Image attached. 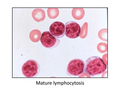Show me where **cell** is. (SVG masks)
Masks as SVG:
<instances>
[{
	"instance_id": "6da1fadb",
	"label": "cell",
	"mask_w": 120,
	"mask_h": 90,
	"mask_svg": "<svg viewBox=\"0 0 120 90\" xmlns=\"http://www.w3.org/2000/svg\"><path fill=\"white\" fill-rule=\"evenodd\" d=\"M107 66L103 59L98 56L90 57L84 64V71L91 76L99 75L105 72Z\"/></svg>"
},
{
	"instance_id": "7a4b0ae2",
	"label": "cell",
	"mask_w": 120,
	"mask_h": 90,
	"mask_svg": "<svg viewBox=\"0 0 120 90\" xmlns=\"http://www.w3.org/2000/svg\"><path fill=\"white\" fill-rule=\"evenodd\" d=\"M40 66L36 61L33 59L28 60L22 67L23 74L27 78H34L37 76L40 71Z\"/></svg>"
},
{
	"instance_id": "3957f363",
	"label": "cell",
	"mask_w": 120,
	"mask_h": 90,
	"mask_svg": "<svg viewBox=\"0 0 120 90\" xmlns=\"http://www.w3.org/2000/svg\"><path fill=\"white\" fill-rule=\"evenodd\" d=\"M84 62L81 59L72 60L67 67V74L71 76H78L82 74L84 71Z\"/></svg>"
},
{
	"instance_id": "277c9868",
	"label": "cell",
	"mask_w": 120,
	"mask_h": 90,
	"mask_svg": "<svg viewBox=\"0 0 120 90\" xmlns=\"http://www.w3.org/2000/svg\"><path fill=\"white\" fill-rule=\"evenodd\" d=\"M40 41L43 46L47 49H52L59 46L60 41L49 31L43 32Z\"/></svg>"
},
{
	"instance_id": "5b68a950",
	"label": "cell",
	"mask_w": 120,
	"mask_h": 90,
	"mask_svg": "<svg viewBox=\"0 0 120 90\" xmlns=\"http://www.w3.org/2000/svg\"><path fill=\"white\" fill-rule=\"evenodd\" d=\"M65 26V34L68 37L75 39L79 36L80 27L76 22L73 21H69L66 23Z\"/></svg>"
},
{
	"instance_id": "8992f818",
	"label": "cell",
	"mask_w": 120,
	"mask_h": 90,
	"mask_svg": "<svg viewBox=\"0 0 120 90\" xmlns=\"http://www.w3.org/2000/svg\"><path fill=\"white\" fill-rule=\"evenodd\" d=\"M49 31L54 36L57 38H61L64 37L65 34V25L61 22H55L50 25Z\"/></svg>"
},
{
	"instance_id": "52a82bcc",
	"label": "cell",
	"mask_w": 120,
	"mask_h": 90,
	"mask_svg": "<svg viewBox=\"0 0 120 90\" xmlns=\"http://www.w3.org/2000/svg\"><path fill=\"white\" fill-rule=\"evenodd\" d=\"M32 16L34 20L38 22L42 21L45 18V12L41 9H34L32 13Z\"/></svg>"
},
{
	"instance_id": "ba28073f",
	"label": "cell",
	"mask_w": 120,
	"mask_h": 90,
	"mask_svg": "<svg viewBox=\"0 0 120 90\" xmlns=\"http://www.w3.org/2000/svg\"><path fill=\"white\" fill-rule=\"evenodd\" d=\"M72 16L75 20H81L84 16V9L83 8H73L72 11Z\"/></svg>"
},
{
	"instance_id": "9c48e42d",
	"label": "cell",
	"mask_w": 120,
	"mask_h": 90,
	"mask_svg": "<svg viewBox=\"0 0 120 90\" xmlns=\"http://www.w3.org/2000/svg\"><path fill=\"white\" fill-rule=\"evenodd\" d=\"M41 36L42 34L40 31L37 29L31 31L29 35L30 40L34 43H37L39 41Z\"/></svg>"
},
{
	"instance_id": "30bf717a",
	"label": "cell",
	"mask_w": 120,
	"mask_h": 90,
	"mask_svg": "<svg viewBox=\"0 0 120 90\" xmlns=\"http://www.w3.org/2000/svg\"><path fill=\"white\" fill-rule=\"evenodd\" d=\"M47 13L50 19H55L59 15V9L57 8H49L47 10Z\"/></svg>"
},
{
	"instance_id": "8fae6325",
	"label": "cell",
	"mask_w": 120,
	"mask_h": 90,
	"mask_svg": "<svg viewBox=\"0 0 120 90\" xmlns=\"http://www.w3.org/2000/svg\"><path fill=\"white\" fill-rule=\"evenodd\" d=\"M88 24L87 22L84 23L81 29L80 36L81 38H84L87 36L88 32Z\"/></svg>"
}]
</instances>
